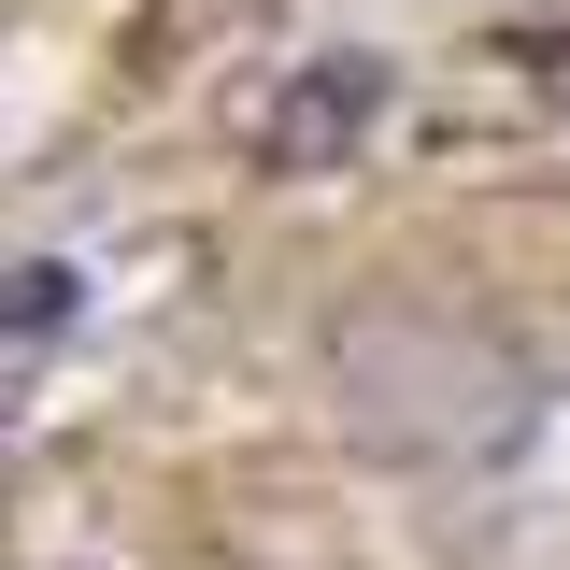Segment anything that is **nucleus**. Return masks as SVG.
Wrapping results in <instances>:
<instances>
[{
	"mask_svg": "<svg viewBox=\"0 0 570 570\" xmlns=\"http://www.w3.org/2000/svg\"><path fill=\"white\" fill-rule=\"evenodd\" d=\"M328 385H343V428L371 456H414V471H456V456H499L542 414V371L499 343L485 314L456 299H356L328 328Z\"/></svg>",
	"mask_w": 570,
	"mask_h": 570,
	"instance_id": "f257e3e1",
	"label": "nucleus"
},
{
	"mask_svg": "<svg viewBox=\"0 0 570 570\" xmlns=\"http://www.w3.org/2000/svg\"><path fill=\"white\" fill-rule=\"evenodd\" d=\"M385 115H400V71L371 58V43H328V58H299L272 100H257V171L314 186V171H343Z\"/></svg>",
	"mask_w": 570,
	"mask_h": 570,
	"instance_id": "f03ea898",
	"label": "nucleus"
}]
</instances>
